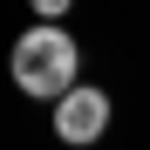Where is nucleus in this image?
I'll use <instances>...</instances> for the list:
<instances>
[{
    "instance_id": "nucleus-1",
    "label": "nucleus",
    "mask_w": 150,
    "mask_h": 150,
    "mask_svg": "<svg viewBox=\"0 0 150 150\" xmlns=\"http://www.w3.org/2000/svg\"><path fill=\"white\" fill-rule=\"evenodd\" d=\"M7 68H14V89L34 96V103H62L68 89H82V48H75L68 28H34L7 48Z\"/></svg>"
},
{
    "instance_id": "nucleus-2",
    "label": "nucleus",
    "mask_w": 150,
    "mask_h": 150,
    "mask_svg": "<svg viewBox=\"0 0 150 150\" xmlns=\"http://www.w3.org/2000/svg\"><path fill=\"white\" fill-rule=\"evenodd\" d=\"M109 116H116L109 89L82 82V89H68L62 103H55V137L75 143V150H89V143H103V137H109Z\"/></svg>"
}]
</instances>
